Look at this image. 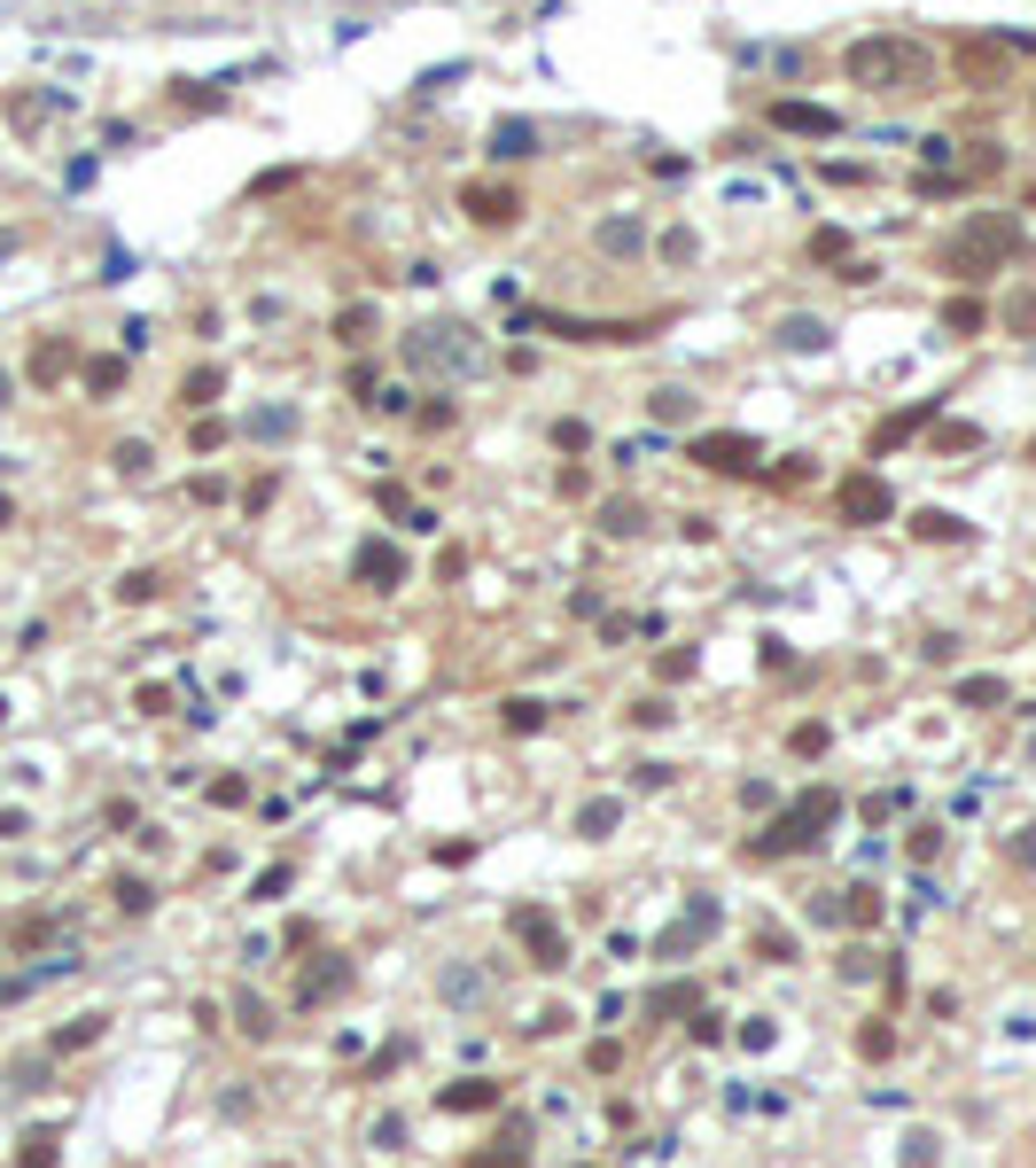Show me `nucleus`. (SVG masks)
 <instances>
[{
    "instance_id": "6e6552de",
    "label": "nucleus",
    "mask_w": 1036,
    "mask_h": 1168,
    "mask_svg": "<svg viewBox=\"0 0 1036 1168\" xmlns=\"http://www.w3.org/2000/svg\"><path fill=\"white\" fill-rule=\"evenodd\" d=\"M491 156H499V164L538 156V125H530V117H499V125H491Z\"/></svg>"
},
{
    "instance_id": "a878e982",
    "label": "nucleus",
    "mask_w": 1036,
    "mask_h": 1168,
    "mask_svg": "<svg viewBox=\"0 0 1036 1168\" xmlns=\"http://www.w3.org/2000/svg\"><path fill=\"white\" fill-rule=\"evenodd\" d=\"M507 724L530 732V724H546V709H538V701H507Z\"/></svg>"
},
{
    "instance_id": "6ab92c4d",
    "label": "nucleus",
    "mask_w": 1036,
    "mask_h": 1168,
    "mask_svg": "<svg viewBox=\"0 0 1036 1168\" xmlns=\"http://www.w3.org/2000/svg\"><path fill=\"white\" fill-rule=\"evenodd\" d=\"M600 522H608V530H616V538H631V530H640L647 515H640V507H631V498H616V507H600Z\"/></svg>"
},
{
    "instance_id": "1a4fd4ad",
    "label": "nucleus",
    "mask_w": 1036,
    "mask_h": 1168,
    "mask_svg": "<svg viewBox=\"0 0 1036 1168\" xmlns=\"http://www.w3.org/2000/svg\"><path fill=\"white\" fill-rule=\"evenodd\" d=\"M772 125H780V132H811V141L842 132V117H834V110H818V102H780V110H772Z\"/></svg>"
},
{
    "instance_id": "aec40b11",
    "label": "nucleus",
    "mask_w": 1036,
    "mask_h": 1168,
    "mask_svg": "<svg viewBox=\"0 0 1036 1168\" xmlns=\"http://www.w3.org/2000/svg\"><path fill=\"white\" fill-rule=\"evenodd\" d=\"M24 1168H55V1129H40V1138H24Z\"/></svg>"
},
{
    "instance_id": "f257e3e1",
    "label": "nucleus",
    "mask_w": 1036,
    "mask_h": 1168,
    "mask_svg": "<svg viewBox=\"0 0 1036 1168\" xmlns=\"http://www.w3.org/2000/svg\"><path fill=\"white\" fill-rule=\"evenodd\" d=\"M842 79L865 94H927V47L905 31H873V40L842 47Z\"/></svg>"
},
{
    "instance_id": "f3484780",
    "label": "nucleus",
    "mask_w": 1036,
    "mask_h": 1168,
    "mask_svg": "<svg viewBox=\"0 0 1036 1168\" xmlns=\"http://www.w3.org/2000/svg\"><path fill=\"white\" fill-rule=\"evenodd\" d=\"M647 413H655V421H694V397H686V390H655Z\"/></svg>"
},
{
    "instance_id": "412c9836",
    "label": "nucleus",
    "mask_w": 1036,
    "mask_h": 1168,
    "mask_svg": "<svg viewBox=\"0 0 1036 1168\" xmlns=\"http://www.w3.org/2000/svg\"><path fill=\"white\" fill-rule=\"evenodd\" d=\"M1006 320L1021 327V336H1036V289H1021V296H1013V312H1006Z\"/></svg>"
},
{
    "instance_id": "423d86ee",
    "label": "nucleus",
    "mask_w": 1036,
    "mask_h": 1168,
    "mask_svg": "<svg viewBox=\"0 0 1036 1168\" xmlns=\"http://www.w3.org/2000/svg\"><path fill=\"white\" fill-rule=\"evenodd\" d=\"M888 515H896V491L873 476V467H857V476L842 483V522H865V530H873V522H888Z\"/></svg>"
},
{
    "instance_id": "20e7f679",
    "label": "nucleus",
    "mask_w": 1036,
    "mask_h": 1168,
    "mask_svg": "<svg viewBox=\"0 0 1036 1168\" xmlns=\"http://www.w3.org/2000/svg\"><path fill=\"white\" fill-rule=\"evenodd\" d=\"M834 811H842V803H834V787H811L803 803H795V811L772 826V842H764V849H811V842H818V826H826Z\"/></svg>"
},
{
    "instance_id": "b1692460",
    "label": "nucleus",
    "mask_w": 1036,
    "mask_h": 1168,
    "mask_svg": "<svg viewBox=\"0 0 1036 1168\" xmlns=\"http://www.w3.org/2000/svg\"><path fill=\"white\" fill-rule=\"evenodd\" d=\"M211 397H219V375H211V366H204V375H187V406H211Z\"/></svg>"
},
{
    "instance_id": "393cba45",
    "label": "nucleus",
    "mask_w": 1036,
    "mask_h": 1168,
    "mask_svg": "<svg viewBox=\"0 0 1036 1168\" xmlns=\"http://www.w3.org/2000/svg\"><path fill=\"white\" fill-rule=\"evenodd\" d=\"M491 1098H499L491 1083H476V1090H467V1083H460V1090H445V1107H491Z\"/></svg>"
},
{
    "instance_id": "9b49d317",
    "label": "nucleus",
    "mask_w": 1036,
    "mask_h": 1168,
    "mask_svg": "<svg viewBox=\"0 0 1036 1168\" xmlns=\"http://www.w3.org/2000/svg\"><path fill=\"white\" fill-rule=\"evenodd\" d=\"M336 343H344V351H366V343H375V305L336 312Z\"/></svg>"
},
{
    "instance_id": "7ed1b4c3",
    "label": "nucleus",
    "mask_w": 1036,
    "mask_h": 1168,
    "mask_svg": "<svg viewBox=\"0 0 1036 1168\" xmlns=\"http://www.w3.org/2000/svg\"><path fill=\"white\" fill-rule=\"evenodd\" d=\"M406 366L414 375H467L476 366V336H467L460 320H429L406 336Z\"/></svg>"
},
{
    "instance_id": "f03ea898",
    "label": "nucleus",
    "mask_w": 1036,
    "mask_h": 1168,
    "mask_svg": "<svg viewBox=\"0 0 1036 1168\" xmlns=\"http://www.w3.org/2000/svg\"><path fill=\"white\" fill-rule=\"evenodd\" d=\"M1021 219H1006V211H975L943 250H935V265H943L951 281H982V273H997V265H1013L1021 257Z\"/></svg>"
},
{
    "instance_id": "cd10ccee",
    "label": "nucleus",
    "mask_w": 1036,
    "mask_h": 1168,
    "mask_svg": "<svg viewBox=\"0 0 1036 1168\" xmlns=\"http://www.w3.org/2000/svg\"><path fill=\"white\" fill-rule=\"evenodd\" d=\"M1028 460H1036V437H1028Z\"/></svg>"
},
{
    "instance_id": "a211bd4d",
    "label": "nucleus",
    "mask_w": 1036,
    "mask_h": 1168,
    "mask_svg": "<svg viewBox=\"0 0 1036 1168\" xmlns=\"http://www.w3.org/2000/svg\"><path fill=\"white\" fill-rule=\"evenodd\" d=\"M600 250H616V257L640 250V219H608V226H600Z\"/></svg>"
},
{
    "instance_id": "2eb2a0df",
    "label": "nucleus",
    "mask_w": 1036,
    "mask_h": 1168,
    "mask_svg": "<svg viewBox=\"0 0 1036 1168\" xmlns=\"http://www.w3.org/2000/svg\"><path fill=\"white\" fill-rule=\"evenodd\" d=\"M780 343H795V351H826L834 336H826V320H780Z\"/></svg>"
},
{
    "instance_id": "dca6fc26",
    "label": "nucleus",
    "mask_w": 1036,
    "mask_h": 1168,
    "mask_svg": "<svg viewBox=\"0 0 1036 1168\" xmlns=\"http://www.w3.org/2000/svg\"><path fill=\"white\" fill-rule=\"evenodd\" d=\"M982 320H990V312L966 305V296H951V305H943V327H951V336H982Z\"/></svg>"
},
{
    "instance_id": "f8f14e48",
    "label": "nucleus",
    "mask_w": 1036,
    "mask_h": 1168,
    "mask_svg": "<svg viewBox=\"0 0 1036 1168\" xmlns=\"http://www.w3.org/2000/svg\"><path fill=\"white\" fill-rule=\"evenodd\" d=\"M382 507H390V522H397V530H437V515H429V507H414V498L397 491V483H382Z\"/></svg>"
},
{
    "instance_id": "9d476101",
    "label": "nucleus",
    "mask_w": 1036,
    "mask_h": 1168,
    "mask_svg": "<svg viewBox=\"0 0 1036 1168\" xmlns=\"http://www.w3.org/2000/svg\"><path fill=\"white\" fill-rule=\"evenodd\" d=\"M912 538L951 546V538H966V522H958V515H943V507H920V515H912Z\"/></svg>"
},
{
    "instance_id": "4be33fe9",
    "label": "nucleus",
    "mask_w": 1036,
    "mask_h": 1168,
    "mask_svg": "<svg viewBox=\"0 0 1036 1168\" xmlns=\"http://www.w3.org/2000/svg\"><path fill=\"white\" fill-rule=\"evenodd\" d=\"M554 445H561V452H585V445H592V428H585V421H561V428H554Z\"/></svg>"
},
{
    "instance_id": "ddd939ff",
    "label": "nucleus",
    "mask_w": 1036,
    "mask_h": 1168,
    "mask_svg": "<svg viewBox=\"0 0 1036 1168\" xmlns=\"http://www.w3.org/2000/svg\"><path fill=\"white\" fill-rule=\"evenodd\" d=\"M522 934H530V951H538V966H561V934H554V919L522 912Z\"/></svg>"
},
{
    "instance_id": "39448f33",
    "label": "nucleus",
    "mask_w": 1036,
    "mask_h": 1168,
    "mask_svg": "<svg viewBox=\"0 0 1036 1168\" xmlns=\"http://www.w3.org/2000/svg\"><path fill=\"white\" fill-rule=\"evenodd\" d=\"M756 437H741V428H732V437H694V467H710V476H756Z\"/></svg>"
},
{
    "instance_id": "4468645a",
    "label": "nucleus",
    "mask_w": 1036,
    "mask_h": 1168,
    "mask_svg": "<svg viewBox=\"0 0 1036 1168\" xmlns=\"http://www.w3.org/2000/svg\"><path fill=\"white\" fill-rule=\"evenodd\" d=\"M359 569L375 577V585H397V577H406V569H397V553H390V546H375V538L359 546Z\"/></svg>"
},
{
    "instance_id": "0eeeda50",
    "label": "nucleus",
    "mask_w": 1036,
    "mask_h": 1168,
    "mask_svg": "<svg viewBox=\"0 0 1036 1168\" xmlns=\"http://www.w3.org/2000/svg\"><path fill=\"white\" fill-rule=\"evenodd\" d=\"M460 211L476 219V226H515L522 195H515V187H467V195H460Z\"/></svg>"
},
{
    "instance_id": "bb28decb",
    "label": "nucleus",
    "mask_w": 1036,
    "mask_h": 1168,
    "mask_svg": "<svg viewBox=\"0 0 1036 1168\" xmlns=\"http://www.w3.org/2000/svg\"><path fill=\"white\" fill-rule=\"evenodd\" d=\"M577 826H585V833H608V826H616V803H592V811H585Z\"/></svg>"
},
{
    "instance_id": "5701e85b",
    "label": "nucleus",
    "mask_w": 1036,
    "mask_h": 1168,
    "mask_svg": "<svg viewBox=\"0 0 1036 1168\" xmlns=\"http://www.w3.org/2000/svg\"><path fill=\"white\" fill-rule=\"evenodd\" d=\"M811 257H850V234H834V226L811 234Z\"/></svg>"
}]
</instances>
